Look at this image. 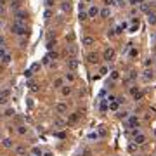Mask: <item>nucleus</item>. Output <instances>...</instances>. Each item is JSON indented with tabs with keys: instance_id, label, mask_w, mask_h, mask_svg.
Here are the masks:
<instances>
[{
	"instance_id": "nucleus-1",
	"label": "nucleus",
	"mask_w": 156,
	"mask_h": 156,
	"mask_svg": "<svg viewBox=\"0 0 156 156\" xmlns=\"http://www.w3.org/2000/svg\"><path fill=\"white\" fill-rule=\"evenodd\" d=\"M11 31H12L14 35H19V37H23V35H26V33H28V30H26V26L14 23V25L11 26Z\"/></svg>"
},
{
	"instance_id": "nucleus-2",
	"label": "nucleus",
	"mask_w": 156,
	"mask_h": 156,
	"mask_svg": "<svg viewBox=\"0 0 156 156\" xmlns=\"http://www.w3.org/2000/svg\"><path fill=\"white\" fill-rule=\"evenodd\" d=\"M26 17H28V14H26L25 11H17L16 12V23L17 25H23V23L26 21Z\"/></svg>"
},
{
	"instance_id": "nucleus-3",
	"label": "nucleus",
	"mask_w": 156,
	"mask_h": 156,
	"mask_svg": "<svg viewBox=\"0 0 156 156\" xmlns=\"http://www.w3.org/2000/svg\"><path fill=\"white\" fill-rule=\"evenodd\" d=\"M146 140H148V137L144 135V134H137V135L134 137V144H137V146H142V144H146Z\"/></svg>"
},
{
	"instance_id": "nucleus-4",
	"label": "nucleus",
	"mask_w": 156,
	"mask_h": 156,
	"mask_svg": "<svg viewBox=\"0 0 156 156\" xmlns=\"http://www.w3.org/2000/svg\"><path fill=\"white\" fill-rule=\"evenodd\" d=\"M103 57H104V61H113V57H115V49H106L104 50V54H103Z\"/></svg>"
},
{
	"instance_id": "nucleus-5",
	"label": "nucleus",
	"mask_w": 156,
	"mask_h": 156,
	"mask_svg": "<svg viewBox=\"0 0 156 156\" xmlns=\"http://www.w3.org/2000/svg\"><path fill=\"white\" fill-rule=\"evenodd\" d=\"M89 17H97V16H101V11H99V7H95V5H92L90 9H89Z\"/></svg>"
},
{
	"instance_id": "nucleus-6",
	"label": "nucleus",
	"mask_w": 156,
	"mask_h": 156,
	"mask_svg": "<svg viewBox=\"0 0 156 156\" xmlns=\"http://www.w3.org/2000/svg\"><path fill=\"white\" fill-rule=\"evenodd\" d=\"M66 52H68V56H71V59H75L76 54H78V49H76V45H68Z\"/></svg>"
},
{
	"instance_id": "nucleus-7",
	"label": "nucleus",
	"mask_w": 156,
	"mask_h": 156,
	"mask_svg": "<svg viewBox=\"0 0 156 156\" xmlns=\"http://www.w3.org/2000/svg\"><path fill=\"white\" fill-rule=\"evenodd\" d=\"M56 111H57L59 115H64L66 111H68V106H66L64 103H57L56 104Z\"/></svg>"
},
{
	"instance_id": "nucleus-8",
	"label": "nucleus",
	"mask_w": 156,
	"mask_h": 156,
	"mask_svg": "<svg viewBox=\"0 0 156 156\" xmlns=\"http://www.w3.org/2000/svg\"><path fill=\"white\" fill-rule=\"evenodd\" d=\"M82 45H83V47L94 45V38H92V37H83V38H82Z\"/></svg>"
},
{
	"instance_id": "nucleus-9",
	"label": "nucleus",
	"mask_w": 156,
	"mask_h": 156,
	"mask_svg": "<svg viewBox=\"0 0 156 156\" xmlns=\"http://www.w3.org/2000/svg\"><path fill=\"white\" fill-rule=\"evenodd\" d=\"M76 68H78V61H76V59H68V70L75 71Z\"/></svg>"
},
{
	"instance_id": "nucleus-10",
	"label": "nucleus",
	"mask_w": 156,
	"mask_h": 156,
	"mask_svg": "<svg viewBox=\"0 0 156 156\" xmlns=\"http://www.w3.org/2000/svg\"><path fill=\"white\" fill-rule=\"evenodd\" d=\"M127 125H128V127H134V128H137V127H139V120H137L135 116H132V118H128Z\"/></svg>"
},
{
	"instance_id": "nucleus-11",
	"label": "nucleus",
	"mask_w": 156,
	"mask_h": 156,
	"mask_svg": "<svg viewBox=\"0 0 156 156\" xmlns=\"http://www.w3.org/2000/svg\"><path fill=\"white\" fill-rule=\"evenodd\" d=\"M142 76L146 78V80H153V78H154V71H153V70H144Z\"/></svg>"
},
{
	"instance_id": "nucleus-12",
	"label": "nucleus",
	"mask_w": 156,
	"mask_h": 156,
	"mask_svg": "<svg viewBox=\"0 0 156 156\" xmlns=\"http://www.w3.org/2000/svg\"><path fill=\"white\" fill-rule=\"evenodd\" d=\"M16 154L17 156H26V148L25 146H16Z\"/></svg>"
},
{
	"instance_id": "nucleus-13",
	"label": "nucleus",
	"mask_w": 156,
	"mask_h": 156,
	"mask_svg": "<svg viewBox=\"0 0 156 156\" xmlns=\"http://www.w3.org/2000/svg\"><path fill=\"white\" fill-rule=\"evenodd\" d=\"M87 61H89V62H92V64H94V62H97V61H99V57H97V54L90 52V54H89V56H87Z\"/></svg>"
},
{
	"instance_id": "nucleus-14",
	"label": "nucleus",
	"mask_w": 156,
	"mask_h": 156,
	"mask_svg": "<svg viewBox=\"0 0 156 156\" xmlns=\"http://www.w3.org/2000/svg\"><path fill=\"white\" fill-rule=\"evenodd\" d=\"M19 7H21V2L19 0H12V2H11V9H12V11H19Z\"/></svg>"
},
{
	"instance_id": "nucleus-15",
	"label": "nucleus",
	"mask_w": 156,
	"mask_h": 156,
	"mask_svg": "<svg viewBox=\"0 0 156 156\" xmlns=\"http://www.w3.org/2000/svg\"><path fill=\"white\" fill-rule=\"evenodd\" d=\"M2 144H4V148H12V139H11V137H5L4 140H2Z\"/></svg>"
},
{
	"instance_id": "nucleus-16",
	"label": "nucleus",
	"mask_w": 156,
	"mask_h": 156,
	"mask_svg": "<svg viewBox=\"0 0 156 156\" xmlns=\"http://www.w3.org/2000/svg\"><path fill=\"white\" fill-rule=\"evenodd\" d=\"M68 121L70 123H75V121H78V113H73V115L68 116Z\"/></svg>"
},
{
	"instance_id": "nucleus-17",
	"label": "nucleus",
	"mask_w": 156,
	"mask_h": 156,
	"mask_svg": "<svg viewBox=\"0 0 156 156\" xmlns=\"http://www.w3.org/2000/svg\"><path fill=\"white\" fill-rule=\"evenodd\" d=\"M11 61H12V56H11V54H5L4 57H2V62H4V64H9Z\"/></svg>"
},
{
	"instance_id": "nucleus-18",
	"label": "nucleus",
	"mask_w": 156,
	"mask_h": 156,
	"mask_svg": "<svg viewBox=\"0 0 156 156\" xmlns=\"http://www.w3.org/2000/svg\"><path fill=\"white\" fill-rule=\"evenodd\" d=\"M17 132H19L21 135H25L26 132H28V128H26V125H19V127H17Z\"/></svg>"
},
{
	"instance_id": "nucleus-19",
	"label": "nucleus",
	"mask_w": 156,
	"mask_h": 156,
	"mask_svg": "<svg viewBox=\"0 0 156 156\" xmlns=\"http://www.w3.org/2000/svg\"><path fill=\"white\" fill-rule=\"evenodd\" d=\"M109 109L111 111H118V103H116V101H111L109 103Z\"/></svg>"
},
{
	"instance_id": "nucleus-20",
	"label": "nucleus",
	"mask_w": 156,
	"mask_h": 156,
	"mask_svg": "<svg viewBox=\"0 0 156 156\" xmlns=\"http://www.w3.org/2000/svg\"><path fill=\"white\" fill-rule=\"evenodd\" d=\"M148 21H149V25H156V14H149Z\"/></svg>"
},
{
	"instance_id": "nucleus-21",
	"label": "nucleus",
	"mask_w": 156,
	"mask_h": 156,
	"mask_svg": "<svg viewBox=\"0 0 156 156\" xmlns=\"http://www.w3.org/2000/svg\"><path fill=\"white\" fill-rule=\"evenodd\" d=\"M31 154H35V156H42L43 153H42V149H40V148H33V149H31Z\"/></svg>"
},
{
	"instance_id": "nucleus-22",
	"label": "nucleus",
	"mask_w": 156,
	"mask_h": 156,
	"mask_svg": "<svg viewBox=\"0 0 156 156\" xmlns=\"http://www.w3.org/2000/svg\"><path fill=\"white\" fill-rule=\"evenodd\" d=\"M61 9H62V11H64V12H70V4H68V2H66V0H64V2H62V4H61Z\"/></svg>"
},
{
	"instance_id": "nucleus-23",
	"label": "nucleus",
	"mask_w": 156,
	"mask_h": 156,
	"mask_svg": "<svg viewBox=\"0 0 156 156\" xmlns=\"http://www.w3.org/2000/svg\"><path fill=\"white\" fill-rule=\"evenodd\" d=\"M64 80H68V82H75V75L73 73H66L64 75Z\"/></svg>"
},
{
	"instance_id": "nucleus-24",
	"label": "nucleus",
	"mask_w": 156,
	"mask_h": 156,
	"mask_svg": "<svg viewBox=\"0 0 156 156\" xmlns=\"http://www.w3.org/2000/svg\"><path fill=\"white\" fill-rule=\"evenodd\" d=\"M78 17H80V21H87V19H89V14L83 12V11H80V16H78Z\"/></svg>"
},
{
	"instance_id": "nucleus-25",
	"label": "nucleus",
	"mask_w": 156,
	"mask_h": 156,
	"mask_svg": "<svg viewBox=\"0 0 156 156\" xmlns=\"http://www.w3.org/2000/svg\"><path fill=\"white\" fill-rule=\"evenodd\" d=\"M144 97V92H135V94H134V99H135V101H140V99H142Z\"/></svg>"
},
{
	"instance_id": "nucleus-26",
	"label": "nucleus",
	"mask_w": 156,
	"mask_h": 156,
	"mask_svg": "<svg viewBox=\"0 0 156 156\" xmlns=\"http://www.w3.org/2000/svg\"><path fill=\"white\" fill-rule=\"evenodd\" d=\"M71 92H73V89H71V87H64V89H62V95H70Z\"/></svg>"
},
{
	"instance_id": "nucleus-27",
	"label": "nucleus",
	"mask_w": 156,
	"mask_h": 156,
	"mask_svg": "<svg viewBox=\"0 0 156 156\" xmlns=\"http://www.w3.org/2000/svg\"><path fill=\"white\" fill-rule=\"evenodd\" d=\"M116 116H118V118H127L128 113H125V111H116Z\"/></svg>"
},
{
	"instance_id": "nucleus-28",
	"label": "nucleus",
	"mask_w": 156,
	"mask_h": 156,
	"mask_svg": "<svg viewBox=\"0 0 156 156\" xmlns=\"http://www.w3.org/2000/svg\"><path fill=\"white\" fill-rule=\"evenodd\" d=\"M101 17H109V9H103L101 11Z\"/></svg>"
},
{
	"instance_id": "nucleus-29",
	"label": "nucleus",
	"mask_w": 156,
	"mask_h": 156,
	"mask_svg": "<svg viewBox=\"0 0 156 156\" xmlns=\"http://www.w3.org/2000/svg\"><path fill=\"white\" fill-rule=\"evenodd\" d=\"M54 87H56V89H59V87H62V78H57V80L54 82Z\"/></svg>"
},
{
	"instance_id": "nucleus-30",
	"label": "nucleus",
	"mask_w": 156,
	"mask_h": 156,
	"mask_svg": "<svg viewBox=\"0 0 156 156\" xmlns=\"http://www.w3.org/2000/svg\"><path fill=\"white\" fill-rule=\"evenodd\" d=\"M56 125H57V127H64L66 121H64V120H61V118H57V120H56Z\"/></svg>"
},
{
	"instance_id": "nucleus-31",
	"label": "nucleus",
	"mask_w": 156,
	"mask_h": 156,
	"mask_svg": "<svg viewBox=\"0 0 156 156\" xmlns=\"http://www.w3.org/2000/svg\"><path fill=\"white\" fill-rule=\"evenodd\" d=\"M43 17H45V19H50V17H52V12H50L49 9H47L45 12H43Z\"/></svg>"
},
{
	"instance_id": "nucleus-32",
	"label": "nucleus",
	"mask_w": 156,
	"mask_h": 156,
	"mask_svg": "<svg viewBox=\"0 0 156 156\" xmlns=\"http://www.w3.org/2000/svg\"><path fill=\"white\" fill-rule=\"evenodd\" d=\"M28 85H30V89H31V90H38V87H37V83H35V82H30Z\"/></svg>"
},
{
	"instance_id": "nucleus-33",
	"label": "nucleus",
	"mask_w": 156,
	"mask_h": 156,
	"mask_svg": "<svg viewBox=\"0 0 156 156\" xmlns=\"http://www.w3.org/2000/svg\"><path fill=\"white\" fill-rule=\"evenodd\" d=\"M118 71H113V73H111V80H118Z\"/></svg>"
},
{
	"instance_id": "nucleus-34",
	"label": "nucleus",
	"mask_w": 156,
	"mask_h": 156,
	"mask_svg": "<svg viewBox=\"0 0 156 156\" xmlns=\"http://www.w3.org/2000/svg\"><path fill=\"white\" fill-rule=\"evenodd\" d=\"M137 54H139V52H137V49H132L130 50V57H137Z\"/></svg>"
},
{
	"instance_id": "nucleus-35",
	"label": "nucleus",
	"mask_w": 156,
	"mask_h": 156,
	"mask_svg": "<svg viewBox=\"0 0 156 156\" xmlns=\"http://www.w3.org/2000/svg\"><path fill=\"white\" fill-rule=\"evenodd\" d=\"M4 14H5V5L0 4V16H4Z\"/></svg>"
},
{
	"instance_id": "nucleus-36",
	"label": "nucleus",
	"mask_w": 156,
	"mask_h": 156,
	"mask_svg": "<svg viewBox=\"0 0 156 156\" xmlns=\"http://www.w3.org/2000/svg\"><path fill=\"white\" fill-rule=\"evenodd\" d=\"M14 115V109H7V111H5V115L4 116H12Z\"/></svg>"
},
{
	"instance_id": "nucleus-37",
	"label": "nucleus",
	"mask_w": 156,
	"mask_h": 156,
	"mask_svg": "<svg viewBox=\"0 0 156 156\" xmlns=\"http://www.w3.org/2000/svg\"><path fill=\"white\" fill-rule=\"evenodd\" d=\"M140 9L146 12V11H149V5H148V4H142V5H140Z\"/></svg>"
},
{
	"instance_id": "nucleus-38",
	"label": "nucleus",
	"mask_w": 156,
	"mask_h": 156,
	"mask_svg": "<svg viewBox=\"0 0 156 156\" xmlns=\"http://www.w3.org/2000/svg\"><path fill=\"white\" fill-rule=\"evenodd\" d=\"M43 64H50V57H49V56H45V57H43Z\"/></svg>"
},
{
	"instance_id": "nucleus-39",
	"label": "nucleus",
	"mask_w": 156,
	"mask_h": 156,
	"mask_svg": "<svg viewBox=\"0 0 156 156\" xmlns=\"http://www.w3.org/2000/svg\"><path fill=\"white\" fill-rule=\"evenodd\" d=\"M0 104H7V97H2V95H0Z\"/></svg>"
},
{
	"instance_id": "nucleus-40",
	"label": "nucleus",
	"mask_w": 156,
	"mask_h": 156,
	"mask_svg": "<svg viewBox=\"0 0 156 156\" xmlns=\"http://www.w3.org/2000/svg\"><path fill=\"white\" fill-rule=\"evenodd\" d=\"M116 103H118V104H123L125 99H123V97H116Z\"/></svg>"
},
{
	"instance_id": "nucleus-41",
	"label": "nucleus",
	"mask_w": 156,
	"mask_h": 156,
	"mask_svg": "<svg viewBox=\"0 0 156 156\" xmlns=\"http://www.w3.org/2000/svg\"><path fill=\"white\" fill-rule=\"evenodd\" d=\"M104 4H106V5H113V4H115V0H104Z\"/></svg>"
},
{
	"instance_id": "nucleus-42",
	"label": "nucleus",
	"mask_w": 156,
	"mask_h": 156,
	"mask_svg": "<svg viewBox=\"0 0 156 156\" xmlns=\"http://www.w3.org/2000/svg\"><path fill=\"white\" fill-rule=\"evenodd\" d=\"M54 45H56V42H49V43H47V49H52Z\"/></svg>"
},
{
	"instance_id": "nucleus-43",
	"label": "nucleus",
	"mask_w": 156,
	"mask_h": 156,
	"mask_svg": "<svg viewBox=\"0 0 156 156\" xmlns=\"http://www.w3.org/2000/svg\"><path fill=\"white\" fill-rule=\"evenodd\" d=\"M52 4H54V0H45V5H47V7H50Z\"/></svg>"
},
{
	"instance_id": "nucleus-44",
	"label": "nucleus",
	"mask_w": 156,
	"mask_h": 156,
	"mask_svg": "<svg viewBox=\"0 0 156 156\" xmlns=\"http://www.w3.org/2000/svg\"><path fill=\"white\" fill-rule=\"evenodd\" d=\"M89 137H90V139H95V140L99 139V135H97V134H90V135H89Z\"/></svg>"
},
{
	"instance_id": "nucleus-45",
	"label": "nucleus",
	"mask_w": 156,
	"mask_h": 156,
	"mask_svg": "<svg viewBox=\"0 0 156 156\" xmlns=\"http://www.w3.org/2000/svg\"><path fill=\"white\" fill-rule=\"evenodd\" d=\"M128 151H135V144H130V146H128Z\"/></svg>"
},
{
	"instance_id": "nucleus-46",
	"label": "nucleus",
	"mask_w": 156,
	"mask_h": 156,
	"mask_svg": "<svg viewBox=\"0 0 156 156\" xmlns=\"http://www.w3.org/2000/svg\"><path fill=\"white\" fill-rule=\"evenodd\" d=\"M4 43H5V38H4V37H0V47H4Z\"/></svg>"
},
{
	"instance_id": "nucleus-47",
	"label": "nucleus",
	"mask_w": 156,
	"mask_h": 156,
	"mask_svg": "<svg viewBox=\"0 0 156 156\" xmlns=\"http://www.w3.org/2000/svg\"><path fill=\"white\" fill-rule=\"evenodd\" d=\"M42 156H54V154H52V153H50V151H47V153H43V154H42Z\"/></svg>"
},
{
	"instance_id": "nucleus-48",
	"label": "nucleus",
	"mask_w": 156,
	"mask_h": 156,
	"mask_svg": "<svg viewBox=\"0 0 156 156\" xmlns=\"http://www.w3.org/2000/svg\"><path fill=\"white\" fill-rule=\"evenodd\" d=\"M132 4H137V2H142V0H130Z\"/></svg>"
},
{
	"instance_id": "nucleus-49",
	"label": "nucleus",
	"mask_w": 156,
	"mask_h": 156,
	"mask_svg": "<svg viewBox=\"0 0 156 156\" xmlns=\"http://www.w3.org/2000/svg\"><path fill=\"white\" fill-rule=\"evenodd\" d=\"M0 140H2V134H0Z\"/></svg>"
},
{
	"instance_id": "nucleus-50",
	"label": "nucleus",
	"mask_w": 156,
	"mask_h": 156,
	"mask_svg": "<svg viewBox=\"0 0 156 156\" xmlns=\"http://www.w3.org/2000/svg\"><path fill=\"white\" fill-rule=\"evenodd\" d=\"M0 26H2V21H0Z\"/></svg>"
},
{
	"instance_id": "nucleus-51",
	"label": "nucleus",
	"mask_w": 156,
	"mask_h": 156,
	"mask_svg": "<svg viewBox=\"0 0 156 156\" xmlns=\"http://www.w3.org/2000/svg\"><path fill=\"white\" fill-rule=\"evenodd\" d=\"M118 2H121V0H118Z\"/></svg>"
},
{
	"instance_id": "nucleus-52",
	"label": "nucleus",
	"mask_w": 156,
	"mask_h": 156,
	"mask_svg": "<svg viewBox=\"0 0 156 156\" xmlns=\"http://www.w3.org/2000/svg\"><path fill=\"white\" fill-rule=\"evenodd\" d=\"M31 156H35V154H31Z\"/></svg>"
}]
</instances>
